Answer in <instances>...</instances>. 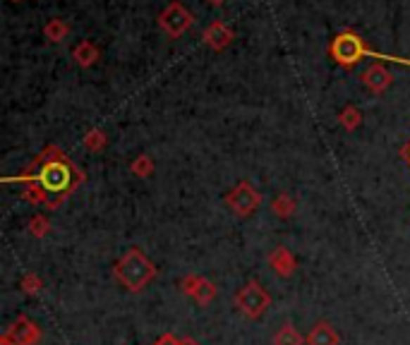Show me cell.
Listing matches in <instances>:
<instances>
[{
	"mask_svg": "<svg viewBox=\"0 0 410 345\" xmlns=\"http://www.w3.org/2000/svg\"><path fill=\"white\" fill-rule=\"evenodd\" d=\"M113 276L118 283H122V288L139 292L156 278V266H154V261H149V256H146L142 249L132 247V249H127V252L120 256L118 264L113 266Z\"/></svg>",
	"mask_w": 410,
	"mask_h": 345,
	"instance_id": "6da1fadb",
	"label": "cell"
},
{
	"mask_svg": "<svg viewBox=\"0 0 410 345\" xmlns=\"http://www.w3.org/2000/svg\"><path fill=\"white\" fill-rule=\"evenodd\" d=\"M236 305L248 319H260L271 305V295L264 290L260 280H250L236 292Z\"/></svg>",
	"mask_w": 410,
	"mask_h": 345,
	"instance_id": "7a4b0ae2",
	"label": "cell"
},
{
	"mask_svg": "<svg viewBox=\"0 0 410 345\" xmlns=\"http://www.w3.org/2000/svg\"><path fill=\"white\" fill-rule=\"evenodd\" d=\"M226 204L231 207V211L236 216H250L260 209L262 197L250 183H240L231 190V195L226 197Z\"/></svg>",
	"mask_w": 410,
	"mask_h": 345,
	"instance_id": "3957f363",
	"label": "cell"
},
{
	"mask_svg": "<svg viewBox=\"0 0 410 345\" xmlns=\"http://www.w3.org/2000/svg\"><path fill=\"white\" fill-rule=\"evenodd\" d=\"M72 171L63 161H51L44 166V171L39 175V185L46 190V195H58V192L68 190Z\"/></svg>",
	"mask_w": 410,
	"mask_h": 345,
	"instance_id": "277c9868",
	"label": "cell"
},
{
	"mask_svg": "<svg viewBox=\"0 0 410 345\" xmlns=\"http://www.w3.org/2000/svg\"><path fill=\"white\" fill-rule=\"evenodd\" d=\"M331 53L338 63H343V65H353V63L360 60L362 56H379V53H370V51L365 48V44H362V39L353 37V34H343V37H338L333 41Z\"/></svg>",
	"mask_w": 410,
	"mask_h": 345,
	"instance_id": "5b68a950",
	"label": "cell"
},
{
	"mask_svg": "<svg viewBox=\"0 0 410 345\" xmlns=\"http://www.w3.org/2000/svg\"><path fill=\"white\" fill-rule=\"evenodd\" d=\"M3 341L13 345H37L41 341V329L27 317H20L10 326V331L3 333Z\"/></svg>",
	"mask_w": 410,
	"mask_h": 345,
	"instance_id": "8992f818",
	"label": "cell"
},
{
	"mask_svg": "<svg viewBox=\"0 0 410 345\" xmlns=\"http://www.w3.org/2000/svg\"><path fill=\"white\" fill-rule=\"evenodd\" d=\"M183 292H185L187 297H192L197 305L207 307L209 302H212L214 297H216V285L209 278L192 276V273H190V276L183 278Z\"/></svg>",
	"mask_w": 410,
	"mask_h": 345,
	"instance_id": "52a82bcc",
	"label": "cell"
},
{
	"mask_svg": "<svg viewBox=\"0 0 410 345\" xmlns=\"http://www.w3.org/2000/svg\"><path fill=\"white\" fill-rule=\"evenodd\" d=\"M159 22H161V27L166 29L168 34H171V37H180V34H183L185 29L192 25V17L183 8V5L173 3V5H168V8H166V13L161 15Z\"/></svg>",
	"mask_w": 410,
	"mask_h": 345,
	"instance_id": "ba28073f",
	"label": "cell"
},
{
	"mask_svg": "<svg viewBox=\"0 0 410 345\" xmlns=\"http://www.w3.org/2000/svg\"><path fill=\"white\" fill-rule=\"evenodd\" d=\"M269 266H271L281 278H288L295 273L297 261L286 247H276V249H271V254H269Z\"/></svg>",
	"mask_w": 410,
	"mask_h": 345,
	"instance_id": "9c48e42d",
	"label": "cell"
},
{
	"mask_svg": "<svg viewBox=\"0 0 410 345\" xmlns=\"http://www.w3.org/2000/svg\"><path fill=\"white\" fill-rule=\"evenodd\" d=\"M307 345H338V333L326 321H317L307 333Z\"/></svg>",
	"mask_w": 410,
	"mask_h": 345,
	"instance_id": "30bf717a",
	"label": "cell"
},
{
	"mask_svg": "<svg viewBox=\"0 0 410 345\" xmlns=\"http://www.w3.org/2000/svg\"><path fill=\"white\" fill-rule=\"evenodd\" d=\"M362 82H365L372 91H384L386 86L391 84V74L384 65H372L365 74H362Z\"/></svg>",
	"mask_w": 410,
	"mask_h": 345,
	"instance_id": "8fae6325",
	"label": "cell"
},
{
	"mask_svg": "<svg viewBox=\"0 0 410 345\" xmlns=\"http://www.w3.org/2000/svg\"><path fill=\"white\" fill-rule=\"evenodd\" d=\"M204 37H207V44L214 46V48H224V46L228 44V41L233 39V34L228 32V29L221 25V22H216V25H212L204 32Z\"/></svg>",
	"mask_w": 410,
	"mask_h": 345,
	"instance_id": "7c38bea8",
	"label": "cell"
},
{
	"mask_svg": "<svg viewBox=\"0 0 410 345\" xmlns=\"http://www.w3.org/2000/svg\"><path fill=\"white\" fill-rule=\"evenodd\" d=\"M305 338L300 336V331L293 324H283L274 336V345H302Z\"/></svg>",
	"mask_w": 410,
	"mask_h": 345,
	"instance_id": "4fadbf2b",
	"label": "cell"
},
{
	"mask_svg": "<svg viewBox=\"0 0 410 345\" xmlns=\"http://www.w3.org/2000/svg\"><path fill=\"white\" fill-rule=\"evenodd\" d=\"M274 211H276V216H281V219H288V216L295 214V202H293L288 195H278L276 200H274Z\"/></svg>",
	"mask_w": 410,
	"mask_h": 345,
	"instance_id": "5bb4252c",
	"label": "cell"
},
{
	"mask_svg": "<svg viewBox=\"0 0 410 345\" xmlns=\"http://www.w3.org/2000/svg\"><path fill=\"white\" fill-rule=\"evenodd\" d=\"M96 48H94L91 44H79L77 48H75V58H77L79 65H91L94 60H96Z\"/></svg>",
	"mask_w": 410,
	"mask_h": 345,
	"instance_id": "9a60e30c",
	"label": "cell"
},
{
	"mask_svg": "<svg viewBox=\"0 0 410 345\" xmlns=\"http://www.w3.org/2000/svg\"><path fill=\"white\" fill-rule=\"evenodd\" d=\"M29 230H32L34 237H44L49 233V219L46 216H34L32 223H29Z\"/></svg>",
	"mask_w": 410,
	"mask_h": 345,
	"instance_id": "2e32d148",
	"label": "cell"
},
{
	"mask_svg": "<svg viewBox=\"0 0 410 345\" xmlns=\"http://www.w3.org/2000/svg\"><path fill=\"white\" fill-rule=\"evenodd\" d=\"M341 122L348 130H353V127L360 125V113H357V108H345L341 113Z\"/></svg>",
	"mask_w": 410,
	"mask_h": 345,
	"instance_id": "e0dca14e",
	"label": "cell"
},
{
	"mask_svg": "<svg viewBox=\"0 0 410 345\" xmlns=\"http://www.w3.org/2000/svg\"><path fill=\"white\" fill-rule=\"evenodd\" d=\"M22 290L25 292H39L41 290V278L39 276H34V273H29V276H25V280H22Z\"/></svg>",
	"mask_w": 410,
	"mask_h": 345,
	"instance_id": "ac0fdd59",
	"label": "cell"
},
{
	"mask_svg": "<svg viewBox=\"0 0 410 345\" xmlns=\"http://www.w3.org/2000/svg\"><path fill=\"white\" fill-rule=\"evenodd\" d=\"M132 171L144 178V175H149V173H151V161L146 159V156H142V159H137V161L132 163Z\"/></svg>",
	"mask_w": 410,
	"mask_h": 345,
	"instance_id": "d6986e66",
	"label": "cell"
},
{
	"mask_svg": "<svg viewBox=\"0 0 410 345\" xmlns=\"http://www.w3.org/2000/svg\"><path fill=\"white\" fill-rule=\"evenodd\" d=\"M154 345H185V341H180V338H175V336H171V333H166V336H161Z\"/></svg>",
	"mask_w": 410,
	"mask_h": 345,
	"instance_id": "ffe728a7",
	"label": "cell"
},
{
	"mask_svg": "<svg viewBox=\"0 0 410 345\" xmlns=\"http://www.w3.org/2000/svg\"><path fill=\"white\" fill-rule=\"evenodd\" d=\"M49 34L53 37V41H60V37L65 34V27H63V25H56V22H53V25L49 27Z\"/></svg>",
	"mask_w": 410,
	"mask_h": 345,
	"instance_id": "44dd1931",
	"label": "cell"
},
{
	"mask_svg": "<svg viewBox=\"0 0 410 345\" xmlns=\"http://www.w3.org/2000/svg\"><path fill=\"white\" fill-rule=\"evenodd\" d=\"M101 144H103L101 132H91V137L87 139V146H89V149H94V146H101Z\"/></svg>",
	"mask_w": 410,
	"mask_h": 345,
	"instance_id": "7402d4cb",
	"label": "cell"
},
{
	"mask_svg": "<svg viewBox=\"0 0 410 345\" xmlns=\"http://www.w3.org/2000/svg\"><path fill=\"white\" fill-rule=\"evenodd\" d=\"M209 3H214V5H221V3H224V0H209Z\"/></svg>",
	"mask_w": 410,
	"mask_h": 345,
	"instance_id": "603a6c76",
	"label": "cell"
},
{
	"mask_svg": "<svg viewBox=\"0 0 410 345\" xmlns=\"http://www.w3.org/2000/svg\"><path fill=\"white\" fill-rule=\"evenodd\" d=\"M408 159H410V149H408Z\"/></svg>",
	"mask_w": 410,
	"mask_h": 345,
	"instance_id": "cb8c5ba5",
	"label": "cell"
},
{
	"mask_svg": "<svg viewBox=\"0 0 410 345\" xmlns=\"http://www.w3.org/2000/svg\"><path fill=\"white\" fill-rule=\"evenodd\" d=\"M10 345H13V343H10Z\"/></svg>",
	"mask_w": 410,
	"mask_h": 345,
	"instance_id": "d4e9b609",
	"label": "cell"
}]
</instances>
